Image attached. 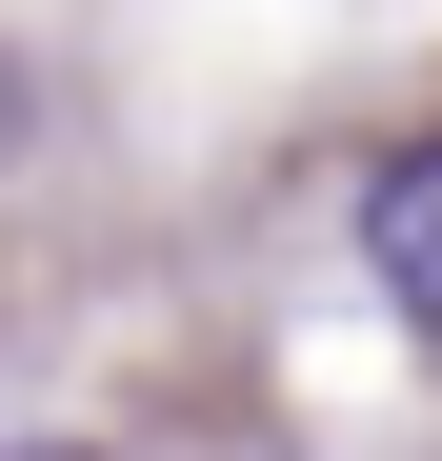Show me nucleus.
Masks as SVG:
<instances>
[{"label":"nucleus","instance_id":"nucleus-1","mask_svg":"<svg viewBox=\"0 0 442 461\" xmlns=\"http://www.w3.org/2000/svg\"><path fill=\"white\" fill-rule=\"evenodd\" d=\"M362 281H382L402 321L442 341V140H422V161H382V181H362Z\"/></svg>","mask_w":442,"mask_h":461},{"label":"nucleus","instance_id":"nucleus-2","mask_svg":"<svg viewBox=\"0 0 442 461\" xmlns=\"http://www.w3.org/2000/svg\"><path fill=\"white\" fill-rule=\"evenodd\" d=\"M0 461H81V441H0Z\"/></svg>","mask_w":442,"mask_h":461}]
</instances>
